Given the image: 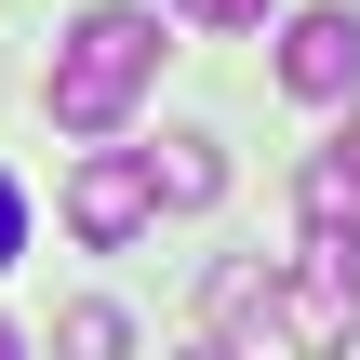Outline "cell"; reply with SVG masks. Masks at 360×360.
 I'll return each mask as SVG.
<instances>
[{"label": "cell", "instance_id": "1", "mask_svg": "<svg viewBox=\"0 0 360 360\" xmlns=\"http://www.w3.org/2000/svg\"><path fill=\"white\" fill-rule=\"evenodd\" d=\"M160 13H134V0H94V13H67V40H53V67H40V107H53V134H120L134 107H147V80H160Z\"/></svg>", "mask_w": 360, "mask_h": 360}, {"label": "cell", "instance_id": "2", "mask_svg": "<svg viewBox=\"0 0 360 360\" xmlns=\"http://www.w3.org/2000/svg\"><path fill=\"white\" fill-rule=\"evenodd\" d=\"M147 227H160V174H147V147L80 134V174H67V240H80V254H120V240H147Z\"/></svg>", "mask_w": 360, "mask_h": 360}, {"label": "cell", "instance_id": "3", "mask_svg": "<svg viewBox=\"0 0 360 360\" xmlns=\"http://www.w3.org/2000/svg\"><path fill=\"white\" fill-rule=\"evenodd\" d=\"M281 94L347 107V94H360V13H334V0H321V13H294V27H281Z\"/></svg>", "mask_w": 360, "mask_h": 360}, {"label": "cell", "instance_id": "4", "mask_svg": "<svg viewBox=\"0 0 360 360\" xmlns=\"http://www.w3.org/2000/svg\"><path fill=\"white\" fill-rule=\"evenodd\" d=\"M200 307H214V334H240L254 360L281 347V267H254V254H227V267L200 281Z\"/></svg>", "mask_w": 360, "mask_h": 360}, {"label": "cell", "instance_id": "5", "mask_svg": "<svg viewBox=\"0 0 360 360\" xmlns=\"http://www.w3.org/2000/svg\"><path fill=\"white\" fill-rule=\"evenodd\" d=\"M147 174H160V200H174V214H214V200H227V147H214V134H160V147H147Z\"/></svg>", "mask_w": 360, "mask_h": 360}, {"label": "cell", "instance_id": "6", "mask_svg": "<svg viewBox=\"0 0 360 360\" xmlns=\"http://www.w3.org/2000/svg\"><path fill=\"white\" fill-rule=\"evenodd\" d=\"M294 200H307V227H360V160H347V147H321V160L294 174Z\"/></svg>", "mask_w": 360, "mask_h": 360}, {"label": "cell", "instance_id": "7", "mask_svg": "<svg viewBox=\"0 0 360 360\" xmlns=\"http://www.w3.org/2000/svg\"><path fill=\"white\" fill-rule=\"evenodd\" d=\"M53 347H67V360H120V347H134V321H120V307H67Z\"/></svg>", "mask_w": 360, "mask_h": 360}, {"label": "cell", "instance_id": "8", "mask_svg": "<svg viewBox=\"0 0 360 360\" xmlns=\"http://www.w3.org/2000/svg\"><path fill=\"white\" fill-rule=\"evenodd\" d=\"M13 254H27V187L0 174V267H13Z\"/></svg>", "mask_w": 360, "mask_h": 360}, {"label": "cell", "instance_id": "9", "mask_svg": "<svg viewBox=\"0 0 360 360\" xmlns=\"http://www.w3.org/2000/svg\"><path fill=\"white\" fill-rule=\"evenodd\" d=\"M174 13H200V27H267V0H174Z\"/></svg>", "mask_w": 360, "mask_h": 360}, {"label": "cell", "instance_id": "10", "mask_svg": "<svg viewBox=\"0 0 360 360\" xmlns=\"http://www.w3.org/2000/svg\"><path fill=\"white\" fill-rule=\"evenodd\" d=\"M334 147H347V160H360V120H347V134H334Z\"/></svg>", "mask_w": 360, "mask_h": 360}, {"label": "cell", "instance_id": "11", "mask_svg": "<svg viewBox=\"0 0 360 360\" xmlns=\"http://www.w3.org/2000/svg\"><path fill=\"white\" fill-rule=\"evenodd\" d=\"M0 360H13V321H0Z\"/></svg>", "mask_w": 360, "mask_h": 360}]
</instances>
